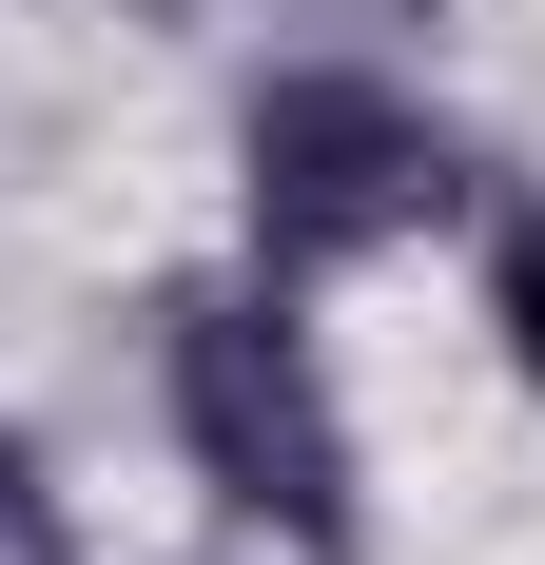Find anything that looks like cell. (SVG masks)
Returning <instances> with one entry per match:
<instances>
[{"label": "cell", "mask_w": 545, "mask_h": 565, "mask_svg": "<svg viewBox=\"0 0 545 565\" xmlns=\"http://www.w3.org/2000/svg\"><path fill=\"white\" fill-rule=\"evenodd\" d=\"M137 351H157V449L175 488L272 565H371V429L331 391V332L312 292H272L254 254L215 274H157L137 292Z\"/></svg>", "instance_id": "1"}, {"label": "cell", "mask_w": 545, "mask_h": 565, "mask_svg": "<svg viewBox=\"0 0 545 565\" xmlns=\"http://www.w3.org/2000/svg\"><path fill=\"white\" fill-rule=\"evenodd\" d=\"M488 215V137L389 78V58H254L234 98V254L272 292H331V274H389L429 234Z\"/></svg>", "instance_id": "2"}, {"label": "cell", "mask_w": 545, "mask_h": 565, "mask_svg": "<svg viewBox=\"0 0 545 565\" xmlns=\"http://www.w3.org/2000/svg\"><path fill=\"white\" fill-rule=\"evenodd\" d=\"M468 332H488V371L545 409V195L526 175H488V215H468Z\"/></svg>", "instance_id": "3"}, {"label": "cell", "mask_w": 545, "mask_h": 565, "mask_svg": "<svg viewBox=\"0 0 545 565\" xmlns=\"http://www.w3.org/2000/svg\"><path fill=\"white\" fill-rule=\"evenodd\" d=\"M0 565H98V546H78V488H58V449H20V468H0Z\"/></svg>", "instance_id": "4"}, {"label": "cell", "mask_w": 545, "mask_h": 565, "mask_svg": "<svg viewBox=\"0 0 545 565\" xmlns=\"http://www.w3.org/2000/svg\"><path fill=\"white\" fill-rule=\"evenodd\" d=\"M215 565H272V546H215Z\"/></svg>", "instance_id": "5"}]
</instances>
